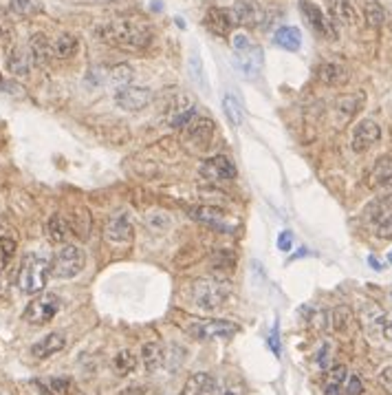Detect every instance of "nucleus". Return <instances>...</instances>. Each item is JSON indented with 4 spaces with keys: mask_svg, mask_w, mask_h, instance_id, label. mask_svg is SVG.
I'll use <instances>...</instances> for the list:
<instances>
[{
    "mask_svg": "<svg viewBox=\"0 0 392 395\" xmlns=\"http://www.w3.org/2000/svg\"><path fill=\"white\" fill-rule=\"evenodd\" d=\"M351 78V71L342 62H324L317 69V80L326 87H344Z\"/></svg>",
    "mask_w": 392,
    "mask_h": 395,
    "instance_id": "obj_22",
    "label": "nucleus"
},
{
    "mask_svg": "<svg viewBox=\"0 0 392 395\" xmlns=\"http://www.w3.org/2000/svg\"><path fill=\"white\" fill-rule=\"evenodd\" d=\"M7 69L11 76H18V78L29 76L33 69V60H31L29 49H25V46H11L7 53Z\"/></svg>",
    "mask_w": 392,
    "mask_h": 395,
    "instance_id": "obj_21",
    "label": "nucleus"
},
{
    "mask_svg": "<svg viewBox=\"0 0 392 395\" xmlns=\"http://www.w3.org/2000/svg\"><path fill=\"white\" fill-rule=\"evenodd\" d=\"M223 113L230 119V124H234V126H241L243 119H245V111H243L241 100L230 91L223 95Z\"/></svg>",
    "mask_w": 392,
    "mask_h": 395,
    "instance_id": "obj_29",
    "label": "nucleus"
},
{
    "mask_svg": "<svg viewBox=\"0 0 392 395\" xmlns=\"http://www.w3.org/2000/svg\"><path fill=\"white\" fill-rule=\"evenodd\" d=\"M133 234H135V225L126 210L115 212L109 219V223H106V238H109L111 243H117V245L130 243L133 241Z\"/></svg>",
    "mask_w": 392,
    "mask_h": 395,
    "instance_id": "obj_16",
    "label": "nucleus"
},
{
    "mask_svg": "<svg viewBox=\"0 0 392 395\" xmlns=\"http://www.w3.org/2000/svg\"><path fill=\"white\" fill-rule=\"evenodd\" d=\"M382 311L377 309V305H366L362 309V322L368 331H373L375 327H379V320H382Z\"/></svg>",
    "mask_w": 392,
    "mask_h": 395,
    "instance_id": "obj_39",
    "label": "nucleus"
},
{
    "mask_svg": "<svg viewBox=\"0 0 392 395\" xmlns=\"http://www.w3.org/2000/svg\"><path fill=\"white\" fill-rule=\"evenodd\" d=\"M273 42L287 51H300L302 46V33L298 27H280L273 33Z\"/></svg>",
    "mask_w": 392,
    "mask_h": 395,
    "instance_id": "obj_26",
    "label": "nucleus"
},
{
    "mask_svg": "<svg viewBox=\"0 0 392 395\" xmlns=\"http://www.w3.org/2000/svg\"><path fill=\"white\" fill-rule=\"evenodd\" d=\"M205 27L212 31V33H216L221 35V38H225V35H230V31L234 29L236 25V20L232 16V11L227 9H221V7H212L207 9V14H205Z\"/></svg>",
    "mask_w": 392,
    "mask_h": 395,
    "instance_id": "obj_19",
    "label": "nucleus"
},
{
    "mask_svg": "<svg viewBox=\"0 0 392 395\" xmlns=\"http://www.w3.org/2000/svg\"><path fill=\"white\" fill-rule=\"evenodd\" d=\"M165 115H168V124L172 128H185L196 117V104L189 100L187 93H176L170 98Z\"/></svg>",
    "mask_w": 392,
    "mask_h": 395,
    "instance_id": "obj_13",
    "label": "nucleus"
},
{
    "mask_svg": "<svg viewBox=\"0 0 392 395\" xmlns=\"http://www.w3.org/2000/svg\"><path fill=\"white\" fill-rule=\"evenodd\" d=\"M368 263H371V265H373L375 270H379V267H382V265H379V261H377V258H368Z\"/></svg>",
    "mask_w": 392,
    "mask_h": 395,
    "instance_id": "obj_49",
    "label": "nucleus"
},
{
    "mask_svg": "<svg viewBox=\"0 0 392 395\" xmlns=\"http://www.w3.org/2000/svg\"><path fill=\"white\" fill-rule=\"evenodd\" d=\"M141 360L150 374L168 376L179 371L185 360V349L181 344H163V342H148L141 349Z\"/></svg>",
    "mask_w": 392,
    "mask_h": 395,
    "instance_id": "obj_2",
    "label": "nucleus"
},
{
    "mask_svg": "<svg viewBox=\"0 0 392 395\" xmlns=\"http://www.w3.org/2000/svg\"><path fill=\"white\" fill-rule=\"evenodd\" d=\"M364 104H366V93L364 91L351 93V95H342V98L335 102V109H333V115H335L337 126L351 124V119L357 113H362Z\"/></svg>",
    "mask_w": 392,
    "mask_h": 395,
    "instance_id": "obj_17",
    "label": "nucleus"
},
{
    "mask_svg": "<svg viewBox=\"0 0 392 395\" xmlns=\"http://www.w3.org/2000/svg\"><path fill=\"white\" fill-rule=\"evenodd\" d=\"M200 177H205L212 184H221V182H230L236 177V166L230 157L225 155H216V157L205 159L198 168Z\"/></svg>",
    "mask_w": 392,
    "mask_h": 395,
    "instance_id": "obj_15",
    "label": "nucleus"
},
{
    "mask_svg": "<svg viewBox=\"0 0 392 395\" xmlns=\"http://www.w3.org/2000/svg\"><path fill=\"white\" fill-rule=\"evenodd\" d=\"M278 247L282 249V252H289V249L293 247V234L289 230H284L278 234Z\"/></svg>",
    "mask_w": 392,
    "mask_h": 395,
    "instance_id": "obj_48",
    "label": "nucleus"
},
{
    "mask_svg": "<svg viewBox=\"0 0 392 395\" xmlns=\"http://www.w3.org/2000/svg\"><path fill=\"white\" fill-rule=\"evenodd\" d=\"M11 42V25L5 11H0V46H7Z\"/></svg>",
    "mask_w": 392,
    "mask_h": 395,
    "instance_id": "obj_44",
    "label": "nucleus"
},
{
    "mask_svg": "<svg viewBox=\"0 0 392 395\" xmlns=\"http://www.w3.org/2000/svg\"><path fill=\"white\" fill-rule=\"evenodd\" d=\"M179 395H216V380L209 374L198 371V374H192L185 380Z\"/></svg>",
    "mask_w": 392,
    "mask_h": 395,
    "instance_id": "obj_23",
    "label": "nucleus"
},
{
    "mask_svg": "<svg viewBox=\"0 0 392 395\" xmlns=\"http://www.w3.org/2000/svg\"><path fill=\"white\" fill-rule=\"evenodd\" d=\"M0 395H5V391H3V389H0Z\"/></svg>",
    "mask_w": 392,
    "mask_h": 395,
    "instance_id": "obj_51",
    "label": "nucleus"
},
{
    "mask_svg": "<svg viewBox=\"0 0 392 395\" xmlns=\"http://www.w3.org/2000/svg\"><path fill=\"white\" fill-rule=\"evenodd\" d=\"M232 60H234V67L239 69L247 80H256L263 73L265 53L247 33L232 35Z\"/></svg>",
    "mask_w": 392,
    "mask_h": 395,
    "instance_id": "obj_3",
    "label": "nucleus"
},
{
    "mask_svg": "<svg viewBox=\"0 0 392 395\" xmlns=\"http://www.w3.org/2000/svg\"><path fill=\"white\" fill-rule=\"evenodd\" d=\"M183 139H185L189 150H194V152L207 150L212 139H214V122L207 117H194L192 122L185 126Z\"/></svg>",
    "mask_w": 392,
    "mask_h": 395,
    "instance_id": "obj_10",
    "label": "nucleus"
},
{
    "mask_svg": "<svg viewBox=\"0 0 392 395\" xmlns=\"http://www.w3.org/2000/svg\"><path fill=\"white\" fill-rule=\"evenodd\" d=\"M364 16H366L368 25L379 29L384 25V20H386V11H384L382 5L377 3V0H364Z\"/></svg>",
    "mask_w": 392,
    "mask_h": 395,
    "instance_id": "obj_34",
    "label": "nucleus"
},
{
    "mask_svg": "<svg viewBox=\"0 0 392 395\" xmlns=\"http://www.w3.org/2000/svg\"><path fill=\"white\" fill-rule=\"evenodd\" d=\"M60 298H57L55 294H38L33 298V301L25 307V311H22V320L29 322V325H49V322L60 314Z\"/></svg>",
    "mask_w": 392,
    "mask_h": 395,
    "instance_id": "obj_7",
    "label": "nucleus"
},
{
    "mask_svg": "<svg viewBox=\"0 0 392 395\" xmlns=\"http://www.w3.org/2000/svg\"><path fill=\"white\" fill-rule=\"evenodd\" d=\"M364 393V385L357 376H348L346 385H344V395H362Z\"/></svg>",
    "mask_w": 392,
    "mask_h": 395,
    "instance_id": "obj_45",
    "label": "nucleus"
},
{
    "mask_svg": "<svg viewBox=\"0 0 392 395\" xmlns=\"http://www.w3.org/2000/svg\"><path fill=\"white\" fill-rule=\"evenodd\" d=\"M192 217H196V221H203L207 225H221L225 221V212L218 208H196L192 210Z\"/></svg>",
    "mask_w": 392,
    "mask_h": 395,
    "instance_id": "obj_36",
    "label": "nucleus"
},
{
    "mask_svg": "<svg viewBox=\"0 0 392 395\" xmlns=\"http://www.w3.org/2000/svg\"><path fill=\"white\" fill-rule=\"evenodd\" d=\"M377 236L379 238H392V212L386 214L384 219H379L377 221Z\"/></svg>",
    "mask_w": 392,
    "mask_h": 395,
    "instance_id": "obj_43",
    "label": "nucleus"
},
{
    "mask_svg": "<svg viewBox=\"0 0 392 395\" xmlns=\"http://www.w3.org/2000/svg\"><path fill=\"white\" fill-rule=\"evenodd\" d=\"M187 71H189V76H192V80L196 82V85L200 89H205V71H203V60H200L198 51H194L192 55H189Z\"/></svg>",
    "mask_w": 392,
    "mask_h": 395,
    "instance_id": "obj_37",
    "label": "nucleus"
},
{
    "mask_svg": "<svg viewBox=\"0 0 392 395\" xmlns=\"http://www.w3.org/2000/svg\"><path fill=\"white\" fill-rule=\"evenodd\" d=\"M154 100V93L146 87H120L115 89V104L120 106L122 111L128 113H137V111H144L152 104Z\"/></svg>",
    "mask_w": 392,
    "mask_h": 395,
    "instance_id": "obj_9",
    "label": "nucleus"
},
{
    "mask_svg": "<svg viewBox=\"0 0 392 395\" xmlns=\"http://www.w3.org/2000/svg\"><path fill=\"white\" fill-rule=\"evenodd\" d=\"M187 336L194 340L207 342V340H230L239 333V325L230 320H194L185 327Z\"/></svg>",
    "mask_w": 392,
    "mask_h": 395,
    "instance_id": "obj_8",
    "label": "nucleus"
},
{
    "mask_svg": "<svg viewBox=\"0 0 392 395\" xmlns=\"http://www.w3.org/2000/svg\"><path fill=\"white\" fill-rule=\"evenodd\" d=\"M388 182H392V155L377 159L371 177H368V186H373V188L375 186H384Z\"/></svg>",
    "mask_w": 392,
    "mask_h": 395,
    "instance_id": "obj_30",
    "label": "nucleus"
},
{
    "mask_svg": "<svg viewBox=\"0 0 392 395\" xmlns=\"http://www.w3.org/2000/svg\"><path fill=\"white\" fill-rule=\"evenodd\" d=\"M379 382H382V387L392 395V367H384L379 371Z\"/></svg>",
    "mask_w": 392,
    "mask_h": 395,
    "instance_id": "obj_47",
    "label": "nucleus"
},
{
    "mask_svg": "<svg viewBox=\"0 0 392 395\" xmlns=\"http://www.w3.org/2000/svg\"><path fill=\"white\" fill-rule=\"evenodd\" d=\"M216 395H245V387L239 378L227 376L221 382L216 380Z\"/></svg>",
    "mask_w": 392,
    "mask_h": 395,
    "instance_id": "obj_35",
    "label": "nucleus"
},
{
    "mask_svg": "<svg viewBox=\"0 0 392 395\" xmlns=\"http://www.w3.org/2000/svg\"><path fill=\"white\" fill-rule=\"evenodd\" d=\"M95 35L109 46L124 51H141L152 42V29L144 20L117 18L109 22H100L95 27Z\"/></svg>",
    "mask_w": 392,
    "mask_h": 395,
    "instance_id": "obj_1",
    "label": "nucleus"
},
{
    "mask_svg": "<svg viewBox=\"0 0 392 395\" xmlns=\"http://www.w3.org/2000/svg\"><path fill=\"white\" fill-rule=\"evenodd\" d=\"M298 5H300V11L304 14L306 25L311 27L317 35H322V38H326V40L337 38V29H335V25H333V20L315 3H311V0H298Z\"/></svg>",
    "mask_w": 392,
    "mask_h": 395,
    "instance_id": "obj_12",
    "label": "nucleus"
},
{
    "mask_svg": "<svg viewBox=\"0 0 392 395\" xmlns=\"http://www.w3.org/2000/svg\"><path fill=\"white\" fill-rule=\"evenodd\" d=\"M29 53H31V60H33V67H44L49 60H53V42L46 38L44 33H35L31 35L29 40Z\"/></svg>",
    "mask_w": 392,
    "mask_h": 395,
    "instance_id": "obj_24",
    "label": "nucleus"
},
{
    "mask_svg": "<svg viewBox=\"0 0 392 395\" xmlns=\"http://www.w3.org/2000/svg\"><path fill=\"white\" fill-rule=\"evenodd\" d=\"M388 261H390V263H392V252H390V254H388Z\"/></svg>",
    "mask_w": 392,
    "mask_h": 395,
    "instance_id": "obj_50",
    "label": "nucleus"
},
{
    "mask_svg": "<svg viewBox=\"0 0 392 395\" xmlns=\"http://www.w3.org/2000/svg\"><path fill=\"white\" fill-rule=\"evenodd\" d=\"M86 265V254L84 249L73 245V243H66L60 247V252H57L53 258H51V265H49V274L53 279H60V281H66V279H75L77 274L84 270Z\"/></svg>",
    "mask_w": 392,
    "mask_h": 395,
    "instance_id": "obj_6",
    "label": "nucleus"
},
{
    "mask_svg": "<svg viewBox=\"0 0 392 395\" xmlns=\"http://www.w3.org/2000/svg\"><path fill=\"white\" fill-rule=\"evenodd\" d=\"M348 369L344 365H333L330 369H326L324 380H322V387L326 395H344V385H346V378H348Z\"/></svg>",
    "mask_w": 392,
    "mask_h": 395,
    "instance_id": "obj_25",
    "label": "nucleus"
},
{
    "mask_svg": "<svg viewBox=\"0 0 392 395\" xmlns=\"http://www.w3.org/2000/svg\"><path fill=\"white\" fill-rule=\"evenodd\" d=\"M111 367L120 378H126L137 369V356L130 349H122V351L115 353V358L111 360Z\"/></svg>",
    "mask_w": 392,
    "mask_h": 395,
    "instance_id": "obj_28",
    "label": "nucleus"
},
{
    "mask_svg": "<svg viewBox=\"0 0 392 395\" xmlns=\"http://www.w3.org/2000/svg\"><path fill=\"white\" fill-rule=\"evenodd\" d=\"M77 46H80V42L73 33H62L53 40V55L60 60H68L71 55H75Z\"/></svg>",
    "mask_w": 392,
    "mask_h": 395,
    "instance_id": "obj_32",
    "label": "nucleus"
},
{
    "mask_svg": "<svg viewBox=\"0 0 392 395\" xmlns=\"http://www.w3.org/2000/svg\"><path fill=\"white\" fill-rule=\"evenodd\" d=\"M68 225H71V232L80 234L82 238H88V234H91V212L84 208H77L73 212V219L68 221Z\"/></svg>",
    "mask_w": 392,
    "mask_h": 395,
    "instance_id": "obj_33",
    "label": "nucleus"
},
{
    "mask_svg": "<svg viewBox=\"0 0 392 395\" xmlns=\"http://www.w3.org/2000/svg\"><path fill=\"white\" fill-rule=\"evenodd\" d=\"M328 11H330V20L333 25H342V27H355L360 22L357 9H355L353 0H328Z\"/></svg>",
    "mask_w": 392,
    "mask_h": 395,
    "instance_id": "obj_20",
    "label": "nucleus"
},
{
    "mask_svg": "<svg viewBox=\"0 0 392 395\" xmlns=\"http://www.w3.org/2000/svg\"><path fill=\"white\" fill-rule=\"evenodd\" d=\"M333 356H335V351H333V344L330 342H322L319 344V349L315 353V362L319 369H330L333 367Z\"/></svg>",
    "mask_w": 392,
    "mask_h": 395,
    "instance_id": "obj_40",
    "label": "nucleus"
},
{
    "mask_svg": "<svg viewBox=\"0 0 392 395\" xmlns=\"http://www.w3.org/2000/svg\"><path fill=\"white\" fill-rule=\"evenodd\" d=\"M135 78V71L128 64H117V67H109L106 69V85H115L120 87H128Z\"/></svg>",
    "mask_w": 392,
    "mask_h": 395,
    "instance_id": "obj_31",
    "label": "nucleus"
},
{
    "mask_svg": "<svg viewBox=\"0 0 392 395\" xmlns=\"http://www.w3.org/2000/svg\"><path fill=\"white\" fill-rule=\"evenodd\" d=\"M71 234V225L66 219H62L60 214H53L46 223V236H49L51 243H57V245H66V238Z\"/></svg>",
    "mask_w": 392,
    "mask_h": 395,
    "instance_id": "obj_27",
    "label": "nucleus"
},
{
    "mask_svg": "<svg viewBox=\"0 0 392 395\" xmlns=\"http://www.w3.org/2000/svg\"><path fill=\"white\" fill-rule=\"evenodd\" d=\"M49 265H51V261H46L44 256H38V254L25 256V261H22V265H20V272H18L20 290L29 296L42 294V290L46 287V281L51 276Z\"/></svg>",
    "mask_w": 392,
    "mask_h": 395,
    "instance_id": "obj_5",
    "label": "nucleus"
},
{
    "mask_svg": "<svg viewBox=\"0 0 392 395\" xmlns=\"http://www.w3.org/2000/svg\"><path fill=\"white\" fill-rule=\"evenodd\" d=\"M146 223L148 225H152L154 230H165V227H170V217L165 212H159V210H154V212H150L148 217H146Z\"/></svg>",
    "mask_w": 392,
    "mask_h": 395,
    "instance_id": "obj_42",
    "label": "nucleus"
},
{
    "mask_svg": "<svg viewBox=\"0 0 392 395\" xmlns=\"http://www.w3.org/2000/svg\"><path fill=\"white\" fill-rule=\"evenodd\" d=\"M232 16L236 20V25L247 27V29H258L265 25L267 11L260 0H236Z\"/></svg>",
    "mask_w": 392,
    "mask_h": 395,
    "instance_id": "obj_11",
    "label": "nucleus"
},
{
    "mask_svg": "<svg viewBox=\"0 0 392 395\" xmlns=\"http://www.w3.org/2000/svg\"><path fill=\"white\" fill-rule=\"evenodd\" d=\"M230 296H232V287L216 279H196L192 283V292H189L192 303L203 311L221 309L230 301Z\"/></svg>",
    "mask_w": 392,
    "mask_h": 395,
    "instance_id": "obj_4",
    "label": "nucleus"
},
{
    "mask_svg": "<svg viewBox=\"0 0 392 395\" xmlns=\"http://www.w3.org/2000/svg\"><path fill=\"white\" fill-rule=\"evenodd\" d=\"M382 139V128L375 122V119L366 117L362 122L355 124L353 135H351V148L355 152H366L368 148H373L375 143H379Z\"/></svg>",
    "mask_w": 392,
    "mask_h": 395,
    "instance_id": "obj_14",
    "label": "nucleus"
},
{
    "mask_svg": "<svg viewBox=\"0 0 392 395\" xmlns=\"http://www.w3.org/2000/svg\"><path fill=\"white\" fill-rule=\"evenodd\" d=\"M64 346H66L64 333L62 331H51V333H46V336H42L38 342L31 346V353H33L35 360H46V358L60 353Z\"/></svg>",
    "mask_w": 392,
    "mask_h": 395,
    "instance_id": "obj_18",
    "label": "nucleus"
},
{
    "mask_svg": "<svg viewBox=\"0 0 392 395\" xmlns=\"http://www.w3.org/2000/svg\"><path fill=\"white\" fill-rule=\"evenodd\" d=\"M379 331H382V336H384L386 340L392 342V311L384 314L382 320H379Z\"/></svg>",
    "mask_w": 392,
    "mask_h": 395,
    "instance_id": "obj_46",
    "label": "nucleus"
},
{
    "mask_svg": "<svg viewBox=\"0 0 392 395\" xmlns=\"http://www.w3.org/2000/svg\"><path fill=\"white\" fill-rule=\"evenodd\" d=\"M9 9L16 16H33L40 11V0H9Z\"/></svg>",
    "mask_w": 392,
    "mask_h": 395,
    "instance_id": "obj_38",
    "label": "nucleus"
},
{
    "mask_svg": "<svg viewBox=\"0 0 392 395\" xmlns=\"http://www.w3.org/2000/svg\"><path fill=\"white\" fill-rule=\"evenodd\" d=\"M75 391L73 382H71L68 378H53L49 380V393L51 395H71Z\"/></svg>",
    "mask_w": 392,
    "mask_h": 395,
    "instance_id": "obj_41",
    "label": "nucleus"
}]
</instances>
